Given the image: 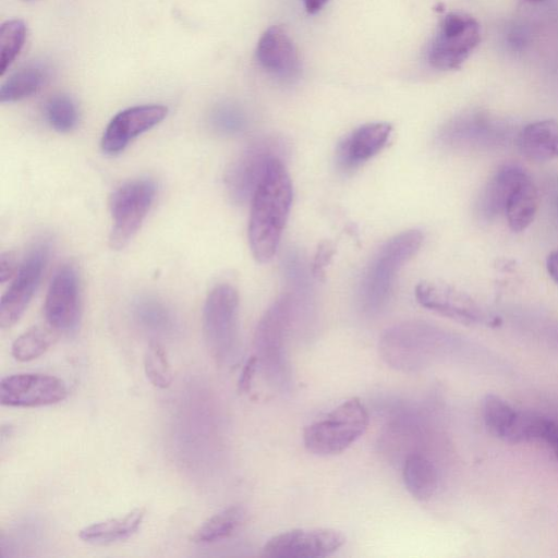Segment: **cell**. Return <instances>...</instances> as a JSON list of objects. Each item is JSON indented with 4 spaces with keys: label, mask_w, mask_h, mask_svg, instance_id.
Returning a JSON list of instances; mask_svg holds the SVG:
<instances>
[{
    "label": "cell",
    "mask_w": 558,
    "mask_h": 558,
    "mask_svg": "<svg viewBox=\"0 0 558 558\" xmlns=\"http://www.w3.org/2000/svg\"><path fill=\"white\" fill-rule=\"evenodd\" d=\"M517 146L530 161L545 162L558 158V121L547 119L526 124L518 134Z\"/></svg>",
    "instance_id": "e0dca14e"
},
{
    "label": "cell",
    "mask_w": 558,
    "mask_h": 558,
    "mask_svg": "<svg viewBox=\"0 0 558 558\" xmlns=\"http://www.w3.org/2000/svg\"><path fill=\"white\" fill-rule=\"evenodd\" d=\"M408 492L417 500H428L438 487V472L435 464L422 453L407 457L402 470Z\"/></svg>",
    "instance_id": "d6986e66"
},
{
    "label": "cell",
    "mask_w": 558,
    "mask_h": 558,
    "mask_svg": "<svg viewBox=\"0 0 558 558\" xmlns=\"http://www.w3.org/2000/svg\"><path fill=\"white\" fill-rule=\"evenodd\" d=\"M546 269L550 278L558 284V250L548 254L546 258Z\"/></svg>",
    "instance_id": "d6a6232c"
},
{
    "label": "cell",
    "mask_w": 558,
    "mask_h": 558,
    "mask_svg": "<svg viewBox=\"0 0 558 558\" xmlns=\"http://www.w3.org/2000/svg\"><path fill=\"white\" fill-rule=\"evenodd\" d=\"M146 510L135 508L126 514L92 523L78 532V537L88 544L108 545L124 541L141 527Z\"/></svg>",
    "instance_id": "ac0fdd59"
},
{
    "label": "cell",
    "mask_w": 558,
    "mask_h": 558,
    "mask_svg": "<svg viewBox=\"0 0 558 558\" xmlns=\"http://www.w3.org/2000/svg\"><path fill=\"white\" fill-rule=\"evenodd\" d=\"M422 242L418 230H408L389 239L376 252L360 283L359 298L365 312L377 313L386 305L398 272L417 253Z\"/></svg>",
    "instance_id": "7a4b0ae2"
},
{
    "label": "cell",
    "mask_w": 558,
    "mask_h": 558,
    "mask_svg": "<svg viewBox=\"0 0 558 558\" xmlns=\"http://www.w3.org/2000/svg\"><path fill=\"white\" fill-rule=\"evenodd\" d=\"M68 396L65 383L51 375L20 373L0 380V403L14 408L56 404Z\"/></svg>",
    "instance_id": "7c38bea8"
},
{
    "label": "cell",
    "mask_w": 558,
    "mask_h": 558,
    "mask_svg": "<svg viewBox=\"0 0 558 558\" xmlns=\"http://www.w3.org/2000/svg\"><path fill=\"white\" fill-rule=\"evenodd\" d=\"M539 440L545 441L551 448L558 461V422L546 417Z\"/></svg>",
    "instance_id": "f1b7e54d"
},
{
    "label": "cell",
    "mask_w": 558,
    "mask_h": 558,
    "mask_svg": "<svg viewBox=\"0 0 558 558\" xmlns=\"http://www.w3.org/2000/svg\"><path fill=\"white\" fill-rule=\"evenodd\" d=\"M257 361V356H251L244 365L241 377L239 379V389L242 392H246L251 388V383L256 369Z\"/></svg>",
    "instance_id": "4dcf8cb0"
},
{
    "label": "cell",
    "mask_w": 558,
    "mask_h": 558,
    "mask_svg": "<svg viewBox=\"0 0 558 558\" xmlns=\"http://www.w3.org/2000/svg\"><path fill=\"white\" fill-rule=\"evenodd\" d=\"M391 133L392 126L387 122H372L354 129L337 147V167L343 172L360 168L387 146Z\"/></svg>",
    "instance_id": "9a60e30c"
},
{
    "label": "cell",
    "mask_w": 558,
    "mask_h": 558,
    "mask_svg": "<svg viewBox=\"0 0 558 558\" xmlns=\"http://www.w3.org/2000/svg\"><path fill=\"white\" fill-rule=\"evenodd\" d=\"M287 153L288 144L279 136H264L248 144L226 171L225 184L232 202L241 205L251 201L270 162Z\"/></svg>",
    "instance_id": "8992f818"
},
{
    "label": "cell",
    "mask_w": 558,
    "mask_h": 558,
    "mask_svg": "<svg viewBox=\"0 0 558 558\" xmlns=\"http://www.w3.org/2000/svg\"><path fill=\"white\" fill-rule=\"evenodd\" d=\"M258 64L271 76L294 78L301 69L299 51L284 28L274 25L259 37L256 47Z\"/></svg>",
    "instance_id": "2e32d148"
},
{
    "label": "cell",
    "mask_w": 558,
    "mask_h": 558,
    "mask_svg": "<svg viewBox=\"0 0 558 558\" xmlns=\"http://www.w3.org/2000/svg\"><path fill=\"white\" fill-rule=\"evenodd\" d=\"M238 291L228 283L217 284L206 298L202 323L206 347L219 365L232 363L238 354Z\"/></svg>",
    "instance_id": "5b68a950"
},
{
    "label": "cell",
    "mask_w": 558,
    "mask_h": 558,
    "mask_svg": "<svg viewBox=\"0 0 558 558\" xmlns=\"http://www.w3.org/2000/svg\"><path fill=\"white\" fill-rule=\"evenodd\" d=\"M369 424V414L356 397L349 398L304 428L305 448L317 456H333L347 450Z\"/></svg>",
    "instance_id": "277c9868"
},
{
    "label": "cell",
    "mask_w": 558,
    "mask_h": 558,
    "mask_svg": "<svg viewBox=\"0 0 558 558\" xmlns=\"http://www.w3.org/2000/svg\"><path fill=\"white\" fill-rule=\"evenodd\" d=\"M138 319L149 328L165 329L169 324V314L166 308L151 300H143L136 306Z\"/></svg>",
    "instance_id": "83f0119b"
},
{
    "label": "cell",
    "mask_w": 558,
    "mask_h": 558,
    "mask_svg": "<svg viewBox=\"0 0 558 558\" xmlns=\"http://www.w3.org/2000/svg\"><path fill=\"white\" fill-rule=\"evenodd\" d=\"M168 114L163 105H141L118 112L108 123L102 137L101 149L116 155L125 149L131 141L159 124Z\"/></svg>",
    "instance_id": "5bb4252c"
},
{
    "label": "cell",
    "mask_w": 558,
    "mask_h": 558,
    "mask_svg": "<svg viewBox=\"0 0 558 558\" xmlns=\"http://www.w3.org/2000/svg\"><path fill=\"white\" fill-rule=\"evenodd\" d=\"M45 117L49 125L61 133L73 130L78 120L74 102L64 95H56L46 102Z\"/></svg>",
    "instance_id": "d4e9b609"
},
{
    "label": "cell",
    "mask_w": 558,
    "mask_h": 558,
    "mask_svg": "<svg viewBox=\"0 0 558 558\" xmlns=\"http://www.w3.org/2000/svg\"><path fill=\"white\" fill-rule=\"evenodd\" d=\"M56 333L51 327H32L14 340L11 347L12 356L20 362L39 357L52 344Z\"/></svg>",
    "instance_id": "7402d4cb"
},
{
    "label": "cell",
    "mask_w": 558,
    "mask_h": 558,
    "mask_svg": "<svg viewBox=\"0 0 558 558\" xmlns=\"http://www.w3.org/2000/svg\"><path fill=\"white\" fill-rule=\"evenodd\" d=\"M155 195L156 184L150 179L125 182L112 193L109 243L113 250L123 248L134 238L153 205Z\"/></svg>",
    "instance_id": "ba28073f"
},
{
    "label": "cell",
    "mask_w": 558,
    "mask_h": 558,
    "mask_svg": "<svg viewBox=\"0 0 558 558\" xmlns=\"http://www.w3.org/2000/svg\"><path fill=\"white\" fill-rule=\"evenodd\" d=\"M417 303L441 316L464 325L496 326L498 318L470 294L438 281H421L415 287Z\"/></svg>",
    "instance_id": "9c48e42d"
},
{
    "label": "cell",
    "mask_w": 558,
    "mask_h": 558,
    "mask_svg": "<svg viewBox=\"0 0 558 558\" xmlns=\"http://www.w3.org/2000/svg\"><path fill=\"white\" fill-rule=\"evenodd\" d=\"M47 74L38 66L17 70L0 87V101L14 102L36 94L45 84Z\"/></svg>",
    "instance_id": "44dd1931"
},
{
    "label": "cell",
    "mask_w": 558,
    "mask_h": 558,
    "mask_svg": "<svg viewBox=\"0 0 558 558\" xmlns=\"http://www.w3.org/2000/svg\"><path fill=\"white\" fill-rule=\"evenodd\" d=\"M481 41L478 22L469 14H446L433 37L428 50V63L437 70L459 69Z\"/></svg>",
    "instance_id": "52a82bcc"
},
{
    "label": "cell",
    "mask_w": 558,
    "mask_h": 558,
    "mask_svg": "<svg viewBox=\"0 0 558 558\" xmlns=\"http://www.w3.org/2000/svg\"><path fill=\"white\" fill-rule=\"evenodd\" d=\"M48 256L47 241H39L29 250L14 275L12 283L1 298V328L12 327L24 314L41 279Z\"/></svg>",
    "instance_id": "8fae6325"
},
{
    "label": "cell",
    "mask_w": 558,
    "mask_h": 558,
    "mask_svg": "<svg viewBox=\"0 0 558 558\" xmlns=\"http://www.w3.org/2000/svg\"><path fill=\"white\" fill-rule=\"evenodd\" d=\"M246 512L240 506H230L208 518L194 532L192 541L198 544H209L222 541L232 535L243 523Z\"/></svg>",
    "instance_id": "ffe728a7"
},
{
    "label": "cell",
    "mask_w": 558,
    "mask_h": 558,
    "mask_svg": "<svg viewBox=\"0 0 558 558\" xmlns=\"http://www.w3.org/2000/svg\"><path fill=\"white\" fill-rule=\"evenodd\" d=\"M484 195L496 213L504 214L513 232L525 230L534 220L538 205V190L524 169L506 165L488 180Z\"/></svg>",
    "instance_id": "3957f363"
},
{
    "label": "cell",
    "mask_w": 558,
    "mask_h": 558,
    "mask_svg": "<svg viewBox=\"0 0 558 558\" xmlns=\"http://www.w3.org/2000/svg\"><path fill=\"white\" fill-rule=\"evenodd\" d=\"M26 39V25L11 19L0 26V74L3 75L20 54Z\"/></svg>",
    "instance_id": "603a6c76"
},
{
    "label": "cell",
    "mask_w": 558,
    "mask_h": 558,
    "mask_svg": "<svg viewBox=\"0 0 558 558\" xmlns=\"http://www.w3.org/2000/svg\"><path fill=\"white\" fill-rule=\"evenodd\" d=\"M16 271V259L13 252H3L0 255V282L9 280Z\"/></svg>",
    "instance_id": "f546056e"
},
{
    "label": "cell",
    "mask_w": 558,
    "mask_h": 558,
    "mask_svg": "<svg viewBox=\"0 0 558 558\" xmlns=\"http://www.w3.org/2000/svg\"><path fill=\"white\" fill-rule=\"evenodd\" d=\"M329 0H303L305 11L308 14H315L319 12Z\"/></svg>",
    "instance_id": "836d02e7"
},
{
    "label": "cell",
    "mask_w": 558,
    "mask_h": 558,
    "mask_svg": "<svg viewBox=\"0 0 558 558\" xmlns=\"http://www.w3.org/2000/svg\"><path fill=\"white\" fill-rule=\"evenodd\" d=\"M215 130L223 135H236L244 131L246 119L244 114L233 107H222L211 117Z\"/></svg>",
    "instance_id": "4316f807"
},
{
    "label": "cell",
    "mask_w": 558,
    "mask_h": 558,
    "mask_svg": "<svg viewBox=\"0 0 558 558\" xmlns=\"http://www.w3.org/2000/svg\"><path fill=\"white\" fill-rule=\"evenodd\" d=\"M144 371L148 380L158 388H167L171 385L173 374L163 347L158 342H151L144 355Z\"/></svg>",
    "instance_id": "484cf974"
},
{
    "label": "cell",
    "mask_w": 558,
    "mask_h": 558,
    "mask_svg": "<svg viewBox=\"0 0 558 558\" xmlns=\"http://www.w3.org/2000/svg\"><path fill=\"white\" fill-rule=\"evenodd\" d=\"M331 248L332 247L328 243H325L319 247L313 265V275L318 276L324 272V267L332 255Z\"/></svg>",
    "instance_id": "1f68e13d"
},
{
    "label": "cell",
    "mask_w": 558,
    "mask_h": 558,
    "mask_svg": "<svg viewBox=\"0 0 558 558\" xmlns=\"http://www.w3.org/2000/svg\"><path fill=\"white\" fill-rule=\"evenodd\" d=\"M25 1H31V0H25Z\"/></svg>",
    "instance_id": "e575fe53"
},
{
    "label": "cell",
    "mask_w": 558,
    "mask_h": 558,
    "mask_svg": "<svg viewBox=\"0 0 558 558\" xmlns=\"http://www.w3.org/2000/svg\"><path fill=\"white\" fill-rule=\"evenodd\" d=\"M292 197V182L283 159H274L250 201L248 243L257 262L267 263L276 255Z\"/></svg>",
    "instance_id": "6da1fadb"
},
{
    "label": "cell",
    "mask_w": 558,
    "mask_h": 558,
    "mask_svg": "<svg viewBox=\"0 0 558 558\" xmlns=\"http://www.w3.org/2000/svg\"><path fill=\"white\" fill-rule=\"evenodd\" d=\"M345 536L329 527L293 529L271 536L262 548L267 558H324L335 554Z\"/></svg>",
    "instance_id": "30bf717a"
},
{
    "label": "cell",
    "mask_w": 558,
    "mask_h": 558,
    "mask_svg": "<svg viewBox=\"0 0 558 558\" xmlns=\"http://www.w3.org/2000/svg\"><path fill=\"white\" fill-rule=\"evenodd\" d=\"M44 310L48 326L56 332H70L76 328L80 320V283L72 264H64L54 272Z\"/></svg>",
    "instance_id": "4fadbf2b"
},
{
    "label": "cell",
    "mask_w": 558,
    "mask_h": 558,
    "mask_svg": "<svg viewBox=\"0 0 558 558\" xmlns=\"http://www.w3.org/2000/svg\"><path fill=\"white\" fill-rule=\"evenodd\" d=\"M517 409L495 395H487L483 400L482 414L488 430L504 440L515 415Z\"/></svg>",
    "instance_id": "cb8c5ba5"
}]
</instances>
